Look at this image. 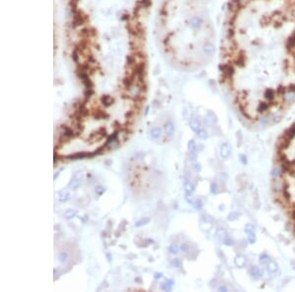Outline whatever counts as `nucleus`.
<instances>
[{
  "mask_svg": "<svg viewBox=\"0 0 295 292\" xmlns=\"http://www.w3.org/2000/svg\"><path fill=\"white\" fill-rule=\"evenodd\" d=\"M247 239H248V242L251 244H254L256 242V234H255V232H253V233H250V234H247Z\"/></svg>",
  "mask_w": 295,
  "mask_h": 292,
  "instance_id": "nucleus-24",
  "label": "nucleus"
},
{
  "mask_svg": "<svg viewBox=\"0 0 295 292\" xmlns=\"http://www.w3.org/2000/svg\"><path fill=\"white\" fill-rule=\"evenodd\" d=\"M71 199V195L67 190H62L59 192L58 194V200L60 201L61 203H66Z\"/></svg>",
  "mask_w": 295,
  "mask_h": 292,
  "instance_id": "nucleus-5",
  "label": "nucleus"
},
{
  "mask_svg": "<svg viewBox=\"0 0 295 292\" xmlns=\"http://www.w3.org/2000/svg\"><path fill=\"white\" fill-rule=\"evenodd\" d=\"M148 112H149V107H147V108H146V113H145V115H147V114H148Z\"/></svg>",
  "mask_w": 295,
  "mask_h": 292,
  "instance_id": "nucleus-39",
  "label": "nucleus"
},
{
  "mask_svg": "<svg viewBox=\"0 0 295 292\" xmlns=\"http://www.w3.org/2000/svg\"><path fill=\"white\" fill-rule=\"evenodd\" d=\"M218 290L219 291H227V288L225 287V286H220V287L218 288Z\"/></svg>",
  "mask_w": 295,
  "mask_h": 292,
  "instance_id": "nucleus-37",
  "label": "nucleus"
},
{
  "mask_svg": "<svg viewBox=\"0 0 295 292\" xmlns=\"http://www.w3.org/2000/svg\"><path fill=\"white\" fill-rule=\"evenodd\" d=\"M189 248H190V247H189V245H188L187 243H183V244L181 245V247H180V249H181V250L183 251V252H188V251H189Z\"/></svg>",
  "mask_w": 295,
  "mask_h": 292,
  "instance_id": "nucleus-32",
  "label": "nucleus"
},
{
  "mask_svg": "<svg viewBox=\"0 0 295 292\" xmlns=\"http://www.w3.org/2000/svg\"><path fill=\"white\" fill-rule=\"evenodd\" d=\"M101 100H102L103 105L106 106V107L110 106L112 103H113V99H112L110 96H108V94H105V96H103L101 97Z\"/></svg>",
  "mask_w": 295,
  "mask_h": 292,
  "instance_id": "nucleus-13",
  "label": "nucleus"
},
{
  "mask_svg": "<svg viewBox=\"0 0 295 292\" xmlns=\"http://www.w3.org/2000/svg\"><path fill=\"white\" fill-rule=\"evenodd\" d=\"M193 167H194L195 171H197V172H199V171H201V169H202V167H201V164L200 163H195L193 165Z\"/></svg>",
  "mask_w": 295,
  "mask_h": 292,
  "instance_id": "nucleus-34",
  "label": "nucleus"
},
{
  "mask_svg": "<svg viewBox=\"0 0 295 292\" xmlns=\"http://www.w3.org/2000/svg\"><path fill=\"white\" fill-rule=\"evenodd\" d=\"M81 181H82V173L77 172L73 175L72 179H71V181L68 184V187L71 190H77L80 187V185H81Z\"/></svg>",
  "mask_w": 295,
  "mask_h": 292,
  "instance_id": "nucleus-2",
  "label": "nucleus"
},
{
  "mask_svg": "<svg viewBox=\"0 0 295 292\" xmlns=\"http://www.w3.org/2000/svg\"><path fill=\"white\" fill-rule=\"evenodd\" d=\"M217 235L221 239V240H222V239L227 235V233H226L225 229H224V228H218L217 230Z\"/></svg>",
  "mask_w": 295,
  "mask_h": 292,
  "instance_id": "nucleus-22",
  "label": "nucleus"
},
{
  "mask_svg": "<svg viewBox=\"0 0 295 292\" xmlns=\"http://www.w3.org/2000/svg\"><path fill=\"white\" fill-rule=\"evenodd\" d=\"M211 192L212 194H217V183H212L211 184Z\"/></svg>",
  "mask_w": 295,
  "mask_h": 292,
  "instance_id": "nucleus-31",
  "label": "nucleus"
},
{
  "mask_svg": "<svg viewBox=\"0 0 295 292\" xmlns=\"http://www.w3.org/2000/svg\"><path fill=\"white\" fill-rule=\"evenodd\" d=\"M238 217H239V214L235 211L230 212V214H228V216H227V218L230 219V220H235V219H237Z\"/></svg>",
  "mask_w": 295,
  "mask_h": 292,
  "instance_id": "nucleus-27",
  "label": "nucleus"
},
{
  "mask_svg": "<svg viewBox=\"0 0 295 292\" xmlns=\"http://www.w3.org/2000/svg\"><path fill=\"white\" fill-rule=\"evenodd\" d=\"M268 262H270V258H268L267 255H262L260 257V263H261V264L265 265V264H268Z\"/></svg>",
  "mask_w": 295,
  "mask_h": 292,
  "instance_id": "nucleus-26",
  "label": "nucleus"
},
{
  "mask_svg": "<svg viewBox=\"0 0 295 292\" xmlns=\"http://www.w3.org/2000/svg\"><path fill=\"white\" fill-rule=\"evenodd\" d=\"M184 189H185V193H188V194H192L193 193V191H194V186L187 177H185Z\"/></svg>",
  "mask_w": 295,
  "mask_h": 292,
  "instance_id": "nucleus-11",
  "label": "nucleus"
},
{
  "mask_svg": "<svg viewBox=\"0 0 295 292\" xmlns=\"http://www.w3.org/2000/svg\"><path fill=\"white\" fill-rule=\"evenodd\" d=\"M149 222H150V218L145 217V218H142V219H140V220H138L137 222L135 223V226L136 227H142V226L147 225Z\"/></svg>",
  "mask_w": 295,
  "mask_h": 292,
  "instance_id": "nucleus-17",
  "label": "nucleus"
},
{
  "mask_svg": "<svg viewBox=\"0 0 295 292\" xmlns=\"http://www.w3.org/2000/svg\"><path fill=\"white\" fill-rule=\"evenodd\" d=\"M222 242H223L224 245H226V246H232L233 243H234L232 239L230 238V236H228V235H226L225 237L222 239Z\"/></svg>",
  "mask_w": 295,
  "mask_h": 292,
  "instance_id": "nucleus-21",
  "label": "nucleus"
},
{
  "mask_svg": "<svg viewBox=\"0 0 295 292\" xmlns=\"http://www.w3.org/2000/svg\"><path fill=\"white\" fill-rule=\"evenodd\" d=\"M173 284H174L173 279H166L164 282H162L160 284V289L163 291H170L172 289Z\"/></svg>",
  "mask_w": 295,
  "mask_h": 292,
  "instance_id": "nucleus-8",
  "label": "nucleus"
},
{
  "mask_svg": "<svg viewBox=\"0 0 295 292\" xmlns=\"http://www.w3.org/2000/svg\"><path fill=\"white\" fill-rule=\"evenodd\" d=\"M94 117H96V119L97 120H101V119H107V118L109 117L108 116V114L107 113H105L104 111H102V110H96V112H94Z\"/></svg>",
  "mask_w": 295,
  "mask_h": 292,
  "instance_id": "nucleus-12",
  "label": "nucleus"
},
{
  "mask_svg": "<svg viewBox=\"0 0 295 292\" xmlns=\"http://www.w3.org/2000/svg\"><path fill=\"white\" fill-rule=\"evenodd\" d=\"M193 205H194V208L196 209L197 211H200V209H202L203 208V202H202V200H200V199L195 201Z\"/></svg>",
  "mask_w": 295,
  "mask_h": 292,
  "instance_id": "nucleus-23",
  "label": "nucleus"
},
{
  "mask_svg": "<svg viewBox=\"0 0 295 292\" xmlns=\"http://www.w3.org/2000/svg\"><path fill=\"white\" fill-rule=\"evenodd\" d=\"M160 135H161V129L159 127H153V128L150 129V136L153 140H156L158 138L160 137Z\"/></svg>",
  "mask_w": 295,
  "mask_h": 292,
  "instance_id": "nucleus-10",
  "label": "nucleus"
},
{
  "mask_svg": "<svg viewBox=\"0 0 295 292\" xmlns=\"http://www.w3.org/2000/svg\"><path fill=\"white\" fill-rule=\"evenodd\" d=\"M58 259L60 260V262H65L68 259V254L66 252H60L58 254Z\"/></svg>",
  "mask_w": 295,
  "mask_h": 292,
  "instance_id": "nucleus-25",
  "label": "nucleus"
},
{
  "mask_svg": "<svg viewBox=\"0 0 295 292\" xmlns=\"http://www.w3.org/2000/svg\"><path fill=\"white\" fill-rule=\"evenodd\" d=\"M174 130H175V128H174V124L171 122V121H168L167 123H165L164 131H165L166 136H168V137H172L174 134Z\"/></svg>",
  "mask_w": 295,
  "mask_h": 292,
  "instance_id": "nucleus-6",
  "label": "nucleus"
},
{
  "mask_svg": "<svg viewBox=\"0 0 295 292\" xmlns=\"http://www.w3.org/2000/svg\"><path fill=\"white\" fill-rule=\"evenodd\" d=\"M179 250H180V248L178 247V245L175 244V243L170 244L169 247H168V251H169L171 254H173V255H175V254L178 253Z\"/></svg>",
  "mask_w": 295,
  "mask_h": 292,
  "instance_id": "nucleus-18",
  "label": "nucleus"
},
{
  "mask_svg": "<svg viewBox=\"0 0 295 292\" xmlns=\"http://www.w3.org/2000/svg\"><path fill=\"white\" fill-rule=\"evenodd\" d=\"M171 265H173V267H175V268H179L180 267V262H179V260L178 259H174L172 262H171Z\"/></svg>",
  "mask_w": 295,
  "mask_h": 292,
  "instance_id": "nucleus-33",
  "label": "nucleus"
},
{
  "mask_svg": "<svg viewBox=\"0 0 295 292\" xmlns=\"http://www.w3.org/2000/svg\"><path fill=\"white\" fill-rule=\"evenodd\" d=\"M104 192H105V188H103L102 186H97L96 188V194L99 195V196H101Z\"/></svg>",
  "mask_w": 295,
  "mask_h": 292,
  "instance_id": "nucleus-29",
  "label": "nucleus"
},
{
  "mask_svg": "<svg viewBox=\"0 0 295 292\" xmlns=\"http://www.w3.org/2000/svg\"><path fill=\"white\" fill-rule=\"evenodd\" d=\"M185 200L186 202L188 204H194V201H193V198H192V194H188V193H185Z\"/></svg>",
  "mask_w": 295,
  "mask_h": 292,
  "instance_id": "nucleus-30",
  "label": "nucleus"
},
{
  "mask_svg": "<svg viewBox=\"0 0 295 292\" xmlns=\"http://www.w3.org/2000/svg\"><path fill=\"white\" fill-rule=\"evenodd\" d=\"M277 265H276V263L274 262V261H270L268 263V271H271V273H276V271L277 270Z\"/></svg>",
  "mask_w": 295,
  "mask_h": 292,
  "instance_id": "nucleus-16",
  "label": "nucleus"
},
{
  "mask_svg": "<svg viewBox=\"0 0 295 292\" xmlns=\"http://www.w3.org/2000/svg\"><path fill=\"white\" fill-rule=\"evenodd\" d=\"M59 172H60V171H58V172L54 175V177H53V179H54V180H56V178H57V177L59 176Z\"/></svg>",
  "mask_w": 295,
  "mask_h": 292,
  "instance_id": "nucleus-38",
  "label": "nucleus"
},
{
  "mask_svg": "<svg viewBox=\"0 0 295 292\" xmlns=\"http://www.w3.org/2000/svg\"><path fill=\"white\" fill-rule=\"evenodd\" d=\"M153 277H155V279L161 278V277H162V273H155V274H153Z\"/></svg>",
  "mask_w": 295,
  "mask_h": 292,
  "instance_id": "nucleus-36",
  "label": "nucleus"
},
{
  "mask_svg": "<svg viewBox=\"0 0 295 292\" xmlns=\"http://www.w3.org/2000/svg\"><path fill=\"white\" fill-rule=\"evenodd\" d=\"M277 160L281 173L277 190L278 200L282 204L295 232V124L284 132L279 141Z\"/></svg>",
  "mask_w": 295,
  "mask_h": 292,
  "instance_id": "nucleus-1",
  "label": "nucleus"
},
{
  "mask_svg": "<svg viewBox=\"0 0 295 292\" xmlns=\"http://www.w3.org/2000/svg\"><path fill=\"white\" fill-rule=\"evenodd\" d=\"M77 214H78V211H77L76 209H67V211H65V217H66V219L70 220V219H72V218L75 217L76 215H77Z\"/></svg>",
  "mask_w": 295,
  "mask_h": 292,
  "instance_id": "nucleus-14",
  "label": "nucleus"
},
{
  "mask_svg": "<svg viewBox=\"0 0 295 292\" xmlns=\"http://www.w3.org/2000/svg\"><path fill=\"white\" fill-rule=\"evenodd\" d=\"M244 231L246 234H250V233L255 232V226H254L252 223H247L246 225H245Z\"/></svg>",
  "mask_w": 295,
  "mask_h": 292,
  "instance_id": "nucleus-19",
  "label": "nucleus"
},
{
  "mask_svg": "<svg viewBox=\"0 0 295 292\" xmlns=\"http://www.w3.org/2000/svg\"><path fill=\"white\" fill-rule=\"evenodd\" d=\"M250 273H251V275L255 276L256 278H258V277L261 275V271H260V268L258 267H256V265H253V267H251V268H250Z\"/></svg>",
  "mask_w": 295,
  "mask_h": 292,
  "instance_id": "nucleus-15",
  "label": "nucleus"
},
{
  "mask_svg": "<svg viewBox=\"0 0 295 292\" xmlns=\"http://www.w3.org/2000/svg\"><path fill=\"white\" fill-rule=\"evenodd\" d=\"M190 128L192 129V131L196 133H198L199 130H201V123L197 118H192L190 120Z\"/></svg>",
  "mask_w": 295,
  "mask_h": 292,
  "instance_id": "nucleus-9",
  "label": "nucleus"
},
{
  "mask_svg": "<svg viewBox=\"0 0 295 292\" xmlns=\"http://www.w3.org/2000/svg\"><path fill=\"white\" fill-rule=\"evenodd\" d=\"M234 264L237 268H244L246 265V258L242 255H237L234 259Z\"/></svg>",
  "mask_w": 295,
  "mask_h": 292,
  "instance_id": "nucleus-7",
  "label": "nucleus"
},
{
  "mask_svg": "<svg viewBox=\"0 0 295 292\" xmlns=\"http://www.w3.org/2000/svg\"><path fill=\"white\" fill-rule=\"evenodd\" d=\"M93 94H94L93 88H87V91H85V97H86V99H91V97L93 96Z\"/></svg>",
  "mask_w": 295,
  "mask_h": 292,
  "instance_id": "nucleus-28",
  "label": "nucleus"
},
{
  "mask_svg": "<svg viewBox=\"0 0 295 292\" xmlns=\"http://www.w3.org/2000/svg\"><path fill=\"white\" fill-rule=\"evenodd\" d=\"M198 137H199L200 140L205 141V140H206V138H208V133H206V130L201 129V130H199V132H198Z\"/></svg>",
  "mask_w": 295,
  "mask_h": 292,
  "instance_id": "nucleus-20",
  "label": "nucleus"
},
{
  "mask_svg": "<svg viewBox=\"0 0 295 292\" xmlns=\"http://www.w3.org/2000/svg\"><path fill=\"white\" fill-rule=\"evenodd\" d=\"M240 161L242 162L243 164H247V158H246V156H245L244 155H240Z\"/></svg>",
  "mask_w": 295,
  "mask_h": 292,
  "instance_id": "nucleus-35",
  "label": "nucleus"
},
{
  "mask_svg": "<svg viewBox=\"0 0 295 292\" xmlns=\"http://www.w3.org/2000/svg\"><path fill=\"white\" fill-rule=\"evenodd\" d=\"M231 152V147L227 143H223L220 146V156L222 158H227Z\"/></svg>",
  "mask_w": 295,
  "mask_h": 292,
  "instance_id": "nucleus-4",
  "label": "nucleus"
},
{
  "mask_svg": "<svg viewBox=\"0 0 295 292\" xmlns=\"http://www.w3.org/2000/svg\"><path fill=\"white\" fill-rule=\"evenodd\" d=\"M96 156L94 152H75L72 153V155H67V158L69 159H83V158H91Z\"/></svg>",
  "mask_w": 295,
  "mask_h": 292,
  "instance_id": "nucleus-3",
  "label": "nucleus"
}]
</instances>
